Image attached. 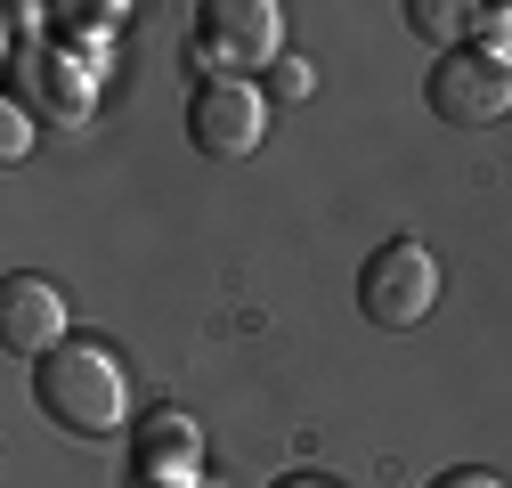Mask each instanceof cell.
I'll return each instance as SVG.
<instances>
[{
    "instance_id": "obj_8",
    "label": "cell",
    "mask_w": 512,
    "mask_h": 488,
    "mask_svg": "<svg viewBox=\"0 0 512 488\" xmlns=\"http://www.w3.org/2000/svg\"><path fill=\"white\" fill-rule=\"evenodd\" d=\"M131 472H139L147 488H196V480H204V432H196V415H179V407L139 415Z\"/></svg>"
},
{
    "instance_id": "obj_1",
    "label": "cell",
    "mask_w": 512,
    "mask_h": 488,
    "mask_svg": "<svg viewBox=\"0 0 512 488\" xmlns=\"http://www.w3.org/2000/svg\"><path fill=\"white\" fill-rule=\"evenodd\" d=\"M33 407L74 440H122L139 432V399H131V366L106 334H66L33 366Z\"/></svg>"
},
{
    "instance_id": "obj_2",
    "label": "cell",
    "mask_w": 512,
    "mask_h": 488,
    "mask_svg": "<svg viewBox=\"0 0 512 488\" xmlns=\"http://www.w3.org/2000/svg\"><path fill=\"white\" fill-rule=\"evenodd\" d=\"M285 57V9L277 0H204L196 9V66L204 82L228 74V82H252Z\"/></svg>"
},
{
    "instance_id": "obj_11",
    "label": "cell",
    "mask_w": 512,
    "mask_h": 488,
    "mask_svg": "<svg viewBox=\"0 0 512 488\" xmlns=\"http://www.w3.org/2000/svg\"><path fill=\"white\" fill-rule=\"evenodd\" d=\"M309 90H317L309 57H277V66H269V98H309Z\"/></svg>"
},
{
    "instance_id": "obj_10",
    "label": "cell",
    "mask_w": 512,
    "mask_h": 488,
    "mask_svg": "<svg viewBox=\"0 0 512 488\" xmlns=\"http://www.w3.org/2000/svg\"><path fill=\"white\" fill-rule=\"evenodd\" d=\"M33 155V114H25V98H9L0 106V163H25Z\"/></svg>"
},
{
    "instance_id": "obj_7",
    "label": "cell",
    "mask_w": 512,
    "mask_h": 488,
    "mask_svg": "<svg viewBox=\"0 0 512 488\" xmlns=\"http://www.w3.org/2000/svg\"><path fill=\"white\" fill-rule=\"evenodd\" d=\"M74 326H66V293H57L41 269H17L9 285H0V350L9 358H49L57 342H66Z\"/></svg>"
},
{
    "instance_id": "obj_12",
    "label": "cell",
    "mask_w": 512,
    "mask_h": 488,
    "mask_svg": "<svg viewBox=\"0 0 512 488\" xmlns=\"http://www.w3.org/2000/svg\"><path fill=\"white\" fill-rule=\"evenodd\" d=\"M472 49H488V57H504V66H512V9H480Z\"/></svg>"
},
{
    "instance_id": "obj_9",
    "label": "cell",
    "mask_w": 512,
    "mask_h": 488,
    "mask_svg": "<svg viewBox=\"0 0 512 488\" xmlns=\"http://www.w3.org/2000/svg\"><path fill=\"white\" fill-rule=\"evenodd\" d=\"M407 25L447 57V49H472V25H480V9L472 0H407Z\"/></svg>"
},
{
    "instance_id": "obj_4",
    "label": "cell",
    "mask_w": 512,
    "mask_h": 488,
    "mask_svg": "<svg viewBox=\"0 0 512 488\" xmlns=\"http://www.w3.org/2000/svg\"><path fill=\"white\" fill-rule=\"evenodd\" d=\"M423 106L439 122H456V131H488V122L512 114V66L488 49H447L423 82Z\"/></svg>"
},
{
    "instance_id": "obj_6",
    "label": "cell",
    "mask_w": 512,
    "mask_h": 488,
    "mask_svg": "<svg viewBox=\"0 0 512 488\" xmlns=\"http://www.w3.org/2000/svg\"><path fill=\"white\" fill-rule=\"evenodd\" d=\"M17 17V98L25 106H49V122H82L90 114V74H82V57L66 49H33V17L41 9H9Z\"/></svg>"
},
{
    "instance_id": "obj_5",
    "label": "cell",
    "mask_w": 512,
    "mask_h": 488,
    "mask_svg": "<svg viewBox=\"0 0 512 488\" xmlns=\"http://www.w3.org/2000/svg\"><path fill=\"white\" fill-rule=\"evenodd\" d=\"M187 139L212 163H244L269 139V90L261 82H228V74L196 82V98H187Z\"/></svg>"
},
{
    "instance_id": "obj_14",
    "label": "cell",
    "mask_w": 512,
    "mask_h": 488,
    "mask_svg": "<svg viewBox=\"0 0 512 488\" xmlns=\"http://www.w3.org/2000/svg\"><path fill=\"white\" fill-rule=\"evenodd\" d=\"M277 488H326V480H309V472H285V480H277Z\"/></svg>"
},
{
    "instance_id": "obj_3",
    "label": "cell",
    "mask_w": 512,
    "mask_h": 488,
    "mask_svg": "<svg viewBox=\"0 0 512 488\" xmlns=\"http://www.w3.org/2000/svg\"><path fill=\"white\" fill-rule=\"evenodd\" d=\"M439 261L423 253L415 236H391V244H374L366 253V269H358V310H366V326H382V334H415L431 310H439Z\"/></svg>"
},
{
    "instance_id": "obj_13",
    "label": "cell",
    "mask_w": 512,
    "mask_h": 488,
    "mask_svg": "<svg viewBox=\"0 0 512 488\" xmlns=\"http://www.w3.org/2000/svg\"><path fill=\"white\" fill-rule=\"evenodd\" d=\"M431 488H504V480H496V472H480V464H456V472H439Z\"/></svg>"
}]
</instances>
